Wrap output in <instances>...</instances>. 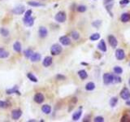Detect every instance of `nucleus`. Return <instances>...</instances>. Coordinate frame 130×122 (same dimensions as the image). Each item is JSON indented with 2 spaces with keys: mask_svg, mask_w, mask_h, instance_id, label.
<instances>
[{
  "mask_svg": "<svg viewBox=\"0 0 130 122\" xmlns=\"http://www.w3.org/2000/svg\"><path fill=\"white\" fill-rule=\"evenodd\" d=\"M78 76H79V77L81 79V80H84V79H86L88 77V73L86 70L81 69V70L78 72Z\"/></svg>",
  "mask_w": 130,
  "mask_h": 122,
  "instance_id": "6ab92c4d",
  "label": "nucleus"
},
{
  "mask_svg": "<svg viewBox=\"0 0 130 122\" xmlns=\"http://www.w3.org/2000/svg\"><path fill=\"white\" fill-rule=\"evenodd\" d=\"M60 42L64 46H69L71 44V39L68 36H62V37H60Z\"/></svg>",
  "mask_w": 130,
  "mask_h": 122,
  "instance_id": "9d476101",
  "label": "nucleus"
},
{
  "mask_svg": "<svg viewBox=\"0 0 130 122\" xmlns=\"http://www.w3.org/2000/svg\"><path fill=\"white\" fill-rule=\"evenodd\" d=\"M117 103H118V98L117 97H112L110 99V105L112 107H114L116 106Z\"/></svg>",
  "mask_w": 130,
  "mask_h": 122,
  "instance_id": "bb28decb",
  "label": "nucleus"
},
{
  "mask_svg": "<svg viewBox=\"0 0 130 122\" xmlns=\"http://www.w3.org/2000/svg\"><path fill=\"white\" fill-rule=\"evenodd\" d=\"M6 94H17L19 95H20V91L18 90V87L16 86H14V87H12V89H8V90H6Z\"/></svg>",
  "mask_w": 130,
  "mask_h": 122,
  "instance_id": "a211bd4d",
  "label": "nucleus"
},
{
  "mask_svg": "<svg viewBox=\"0 0 130 122\" xmlns=\"http://www.w3.org/2000/svg\"><path fill=\"white\" fill-rule=\"evenodd\" d=\"M52 62H53V59H52V57L51 56H46V57H45V59L43 60L42 65H43L44 67L47 68L52 64Z\"/></svg>",
  "mask_w": 130,
  "mask_h": 122,
  "instance_id": "f8f14e48",
  "label": "nucleus"
},
{
  "mask_svg": "<svg viewBox=\"0 0 130 122\" xmlns=\"http://www.w3.org/2000/svg\"><path fill=\"white\" fill-rule=\"evenodd\" d=\"M129 66H130V64H129Z\"/></svg>",
  "mask_w": 130,
  "mask_h": 122,
  "instance_id": "09e8293b",
  "label": "nucleus"
},
{
  "mask_svg": "<svg viewBox=\"0 0 130 122\" xmlns=\"http://www.w3.org/2000/svg\"><path fill=\"white\" fill-rule=\"evenodd\" d=\"M38 34L40 36L41 38H46L48 34V30L46 29V28L43 27V26H42V27L39 28L38 29Z\"/></svg>",
  "mask_w": 130,
  "mask_h": 122,
  "instance_id": "ddd939ff",
  "label": "nucleus"
},
{
  "mask_svg": "<svg viewBox=\"0 0 130 122\" xmlns=\"http://www.w3.org/2000/svg\"><path fill=\"white\" fill-rule=\"evenodd\" d=\"M125 104L127 105V106H130V100H129V99H128V100H126Z\"/></svg>",
  "mask_w": 130,
  "mask_h": 122,
  "instance_id": "37998d69",
  "label": "nucleus"
},
{
  "mask_svg": "<svg viewBox=\"0 0 130 122\" xmlns=\"http://www.w3.org/2000/svg\"><path fill=\"white\" fill-rule=\"evenodd\" d=\"M95 89V84L94 82H88V83L86 85V90L87 91H92Z\"/></svg>",
  "mask_w": 130,
  "mask_h": 122,
  "instance_id": "5701e85b",
  "label": "nucleus"
},
{
  "mask_svg": "<svg viewBox=\"0 0 130 122\" xmlns=\"http://www.w3.org/2000/svg\"><path fill=\"white\" fill-rule=\"evenodd\" d=\"M94 122H103L104 121V118L102 116H96L94 119Z\"/></svg>",
  "mask_w": 130,
  "mask_h": 122,
  "instance_id": "58836bf2",
  "label": "nucleus"
},
{
  "mask_svg": "<svg viewBox=\"0 0 130 122\" xmlns=\"http://www.w3.org/2000/svg\"><path fill=\"white\" fill-rule=\"evenodd\" d=\"M23 22H24V25L28 26V27H31V26L34 25V19L32 17V16H29V17H24L23 19Z\"/></svg>",
  "mask_w": 130,
  "mask_h": 122,
  "instance_id": "1a4fd4ad",
  "label": "nucleus"
},
{
  "mask_svg": "<svg viewBox=\"0 0 130 122\" xmlns=\"http://www.w3.org/2000/svg\"><path fill=\"white\" fill-rule=\"evenodd\" d=\"M35 121H36L35 120H28V122H35Z\"/></svg>",
  "mask_w": 130,
  "mask_h": 122,
  "instance_id": "a18cd8bd",
  "label": "nucleus"
},
{
  "mask_svg": "<svg viewBox=\"0 0 130 122\" xmlns=\"http://www.w3.org/2000/svg\"><path fill=\"white\" fill-rule=\"evenodd\" d=\"M90 118L88 119V116H86V117H84V119L83 120V121H90Z\"/></svg>",
  "mask_w": 130,
  "mask_h": 122,
  "instance_id": "c03bdc74",
  "label": "nucleus"
},
{
  "mask_svg": "<svg viewBox=\"0 0 130 122\" xmlns=\"http://www.w3.org/2000/svg\"><path fill=\"white\" fill-rule=\"evenodd\" d=\"M34 101H35L37 103L41 104V103H42L44 102L45 97H44V95L42 94V93H37V94H36L34 95Z\"/></svg>",
  "mask_w": 130,
  "mask_h": 122,
  "instance_id": "6e6552de",
  "label": "nucleus"
},
{
  "mask_svg": "<svg viewBox=\"0 0 130 122\" xmlns=\"http://www.w3.org/2000/svg\"><path fill=\"white\" fill-rule=\"evenodd\" d=\"M42 112L45 113V114H50L51 112V107L50 105H43V106L42 107Z\"/></svg>",
  "mask_w": 130,
  "mask_h": 122,
  "instance_id": "aec40b11",
  "label": "nucleus"
},
{
  "mask_svg": "<svg viewBox=\"0 0 130 122\" xmlns=\"http://www.w3.org/2000/svg\"><path fill=\"white\" fill-rule=\"evenodd\" d=\"M34 53V52L32 51V49H26V50L24 51V55L26 59H30V57L32 56V55Z\"/></svg>",
  "mask_w": 130,
  "mask_h": 122,
  "instance_id": "b1692460",
  "label": "nucleus"
},
{
  "mask_svg": "<svg viewBox=\"0 0 130 122\" xmlns=\"http://www.w3.org/2000/svg\"><path fill=\"white\" fill-rule=\"evenodd\" d=\"M120 82H122L121 77H120L117 74H116V75L113 74V82L112 83L116 84V83H120Z\"/></svg>",
  "mask_w": 130,
  "mask_h": 122,
  "instance_id": "c756f323",
  "label": "nucleus"
},
{
  "mask_svg": "<svg viewBox=\"0 0 130 122\" xmlns=\"http://www.w3.org/2000/svg\"><path fill=\"white\" fill-rule=\"evenodd\" d=\"M81 64H84V65H87V64H86V63H81Z\"/></svg>",
  "mask_w": 130,
  "mask_h": 122,
  "instance_id": "49530a36",
  "label": "nucleus"
},
{
  "mask_svg": "<svg viewBox=\"0 0 130 122\" xmlns=\"http://www.w3.org/2000/svg\"><path fill=\"white\" fill-rule=\"evenodd\" d=\"M103 82L104 84L108 85L110 84H112L113 82V74H110V73H104L103 74Z\"/></svg>",
  "mask_w": 130,
  "mask_h": 122,
  "instance_id": "7ed1b4c3",
  "label": "nucleus"
},
{
  "mask_svg": "<svg viewBox=\"0 0 130 122\" xmlns=\"http://www.w3.org/2000/svg\"><path fill=\"white\" fill-rule=\"evenodd\" d=\"M120 20L123 23H127L130 21V14L128 12H125V13H123L120 16Z\"/></svg>",
  "mask_w": 130,
  "mask_h": 122,
  "instance_id": "2eb2a0df",
  "label": "nucleus"
},
{
  "mask_svg": "<svg viewBox=\"0 0 130 122\" xmlns=\"http://www.w3.org/2000/svg\"><path fill=\"white\" fill-rule=\"evenodd\" d=\"M107 39H108V42L110 45V47L113 48H116L117 47V45H118V41H117V39L115 36L109 35L108 37H107Z\"/></svg>",
  "mask_w": 130,
  "mask_h": 122,
  "instance_id": "39448f33",
  "label": "nucleus"
},
{
  "mask_svg": "<svg viewBox=\"0 0 130 122\" xmlns=\"http://www.w3.org/2000/svg\"><path fill=\"white\" fill-rule=\"evenodd\" d=\"M114 0H105V4H107V3H112Z\"/></svg>",
  "mask_w": 130,
  "mask_h": 122,
  "instance_id": "79ce46f5",
  "label": "nucleus"
},
{
  "mask_svg": "<svg viewBox=\"0 0 130 122\" xmlns=\"http://www.w3.org/2000/svg\"><path fill=\"white\" fill-rule=\"evenodd\" d=\"M0 34L2 36V37H8L9 36V31L8 29H6V28H1L0 29Z\"/></svg>",
  "mask_w": 130,
  "mask_h": 122,
  "instance_id": "cd10ccee",
  "label": "nucleus"
},
{
  "mask_svg": "<svg viewBox=\"0 0 130 122\" xmlns=\"http://www.w3.org/2000/svg\"><path fill=\"white\" fill-rule=\"evenodd\" d=\"M71 36H72V38L73 40H76V41L80 38V34L77 31H72Z\"/></svg>",
  "mask_w": 130,
  "mask_h": 122,
  "instance_id": "c85d7f7f",
  "label": "nucleus"
},
{
  "mask_svg": "<svg viewBox=\"0 0 130 122\" xmlns=\"http://www.w3.org/2000/svg\"><path fill=\"white\" fill-rule=\"evenodd\" d=\"M90 39L91 41H97L100 39V34L98 33H95V34H93L90 37Z\"/></svg>",
  "mask_w": 130,
  "mask_h": 122,
  "instance_id": "7c9ffc66",
  "label": "nucleus"
},
{
  "mask_svg": "<svg viewBox=\"0 0 130 122\" xmlns=\"http://www.w3.org/2000/svg\"><path fill=\"white\" fill-rule=\"evenodd\" d=\"M129 0H120V5H127L129 3Z\"/></svg>",
  "mask_w": 130,
  "mask_h": 122,
  "instance_id": "ea45409f",
  "label": "nucleus"
},
{
  "mask_svg": "<svg viewBox=\"0 0 130 122\" xmlns=\"http://www.w3.org/2000/svg\"><path fill=\"white\" fill-rule=\"evenodd\" d=\"M66 19H67L66 13H65L64 12H62V11L58 12L54 16V20L58 23H64V22L66 21Z\"/></svg>",
  "mask_w": 130,
  "mask_h": 122,
  "instance_id": "f03ea898",
  "label": "nucleus"
},
{
  "mask_svg": "<svg viewBox=\"0 0 130 122\" xmlns=\"http://www.w3.org/2000/svg\"><path fill=\"white\" fill-rule=\"evenodd\" d=\"M81 115H82V111H81V108L80 110L76 111V112H74L72 115V120L73 121H77L78 120L80 119Z\"/></svg>",
  "mask_w": 130,
  "mask_h": 122,
  "instance_id": "dca6fc26",
  "label": "nucleus"
},
{
  "mask_svg": "<svg viewBox=\"0 0 130 122\" xmlns=\"http://www.w3.org/2000/svg\"><path fill=\"white\" fill-rule=\"evenodd\" d=\"M31 15H32V11L31 10H28V11L25 12L24 17H29V16H31Z\"/></svg>",
  "mask_w": 130,
  "mask_h": 122,
  "instance_id": "a19ab883",
  "label": "nucleus"
},
{
  "mask_svg": "<svg viewBox=\"0 0 130 122\" xmlns=\"http://www.w3.org/2000/svg\"><path fill=\"white\" fill-rule=\"evenodd\" d=\"M28 4L31 7H34V8H38V7H44V4H42L41 3L36 2V1H30L28 2Z\"/></svg>",
  "mask_w": 130,
  "mask_h": 122,
  "instance_id": "393cba45",
  "label": "nucleus"
},
{
  "mask_svg": "<svg viewBox=\"0 0 130 122\" xmlns=\"http://www.w3.org/2000/svg\"><path fill=\"white\" fill-rule=\"evenodd\" d=\"M112 7H113V2L106 4V11L109 12V14H110V16H112V12H110V10L112 9Z\"/></svg>",
  "mask_w": 130,
  "mask_h": 122,
  "instance_id": "473e14b6",
  "label": "nucleus"
},
{
  "mask_svg": "<svg viewBox=\"0 0 130 122\" xmlns=\"http://www.w3.org/2000/svg\"><path fill=\"white\" fill-rule=\"evenodd\" d=\"M56 79L58 81H64L66 79V77L64 75H62V74H57L56 75Z\"/></svg>",
  "mask_w": 130,
  "mask_h": 122,
  "instance_id": "4c0bfd02",
  "label": "nucleus"
},
{
  "mask_svg": "<svg viewBox=\"0 0 130 122\" xmlns=\"http://www.w3.org/2000/svg\"><path fill=\"white\" fill-rule=\"evenodd\" d=\"M63 51V47L60 44H54L50 47V53L52 55H58Z\"/></svg>",
  "mask_w": 130,
  "mask_h": 122,
  "instance_id": "f257e3e1",
  "label": "nucleus"
},
{
  "mask_svg": "<svg viewBox=\"0 0 130 122\" xmlns=\"http://www.w3.org/2000/svg\"><path fill=\"white\" fill-rule=\"evenodd\" d=\"M10 107V103L8 101H0V108H6Z\"/></svg>",
  "mask_w": 130,
  "mask_h": 122,
  "instance_id": "72a5a7b5",
  "label": "nucleus"
},
{
  "mask_svg": "<svg viewBox=\"0 0 130 122\" xmlns=\"http://www.w3.org/2000/svg\"><path fill=\"white\" fill-rule=\"evenodd\" d=\"M27 77L32 82H38V78L36 77L32 73H31V72H28V73L27 74Z\"/></svg>",
  "mask_w": 130,
  "mask_h": 122,
  "instance_id": "2f4dec72",
  "label": "nucleus"
},
{
  "mask_svg": "<svg viewBox=\"0 0 130 122\" xmlns=\"http://www.w3.org/2000/svg\"><path fill=\"white\" fill-rule=\"evenodd\" d=\"M98 49L100 50L102 52H106V50H107L106 45L105 43V42H104V40H102V39L99 42V43L98 44Z\"/></svg>",
  "mask_w": 130,
  "mask_h": 122,
  "instance_id": "4468645a",
  "label": "nucleus"
},
{
  "mask_svg": "<svg viewBox=\"0 0 130 122\" xmlns=\"http://www.w3.org/2000/svg\"><path fill=\"white\" fill-rule=\"evenodd\" d=\"M113 71L117 75H120L123 73V68L121 67H120V66H115L113 68Z\"/></svg>",
  "mask_w": 130,
  "mask_h": 122,
  "instance_id": "a878e982",
  "label": "nucleus"
},
{
  "mask_svg": "<svg viewBox=\"0 0 130 122\" xmlns=\"http://www.w3.org/2000/svg\"><path fill=\"white\" fill-rule=\"evenodd\" d=\"M76 10H77V12H80V13H83V12H84L87 10V8L84 5H80V6H78L77 7V8H76Z\"/></svg>",
  "mask_w": 130,
  "mask_h": 122,
  "instance_id": "f704fd0d",
  "label": "nucleus"
},
{
  "mask_svg": "<svg viewBox=\"0 0 130 122\" xmlns=\"http://www.w3.org/2000/svg\"><path fill=\"white\" fill-rule=\"evenodd\" d=\"M120 97H121L124 100H128L130 98V91L128 88L124 87V89H122V90L120 91Z\"/></svg>",
  "mask_w": 130,
  "mask_h": 122,
  "instance_id": "20e7f679",
  "label": "nucleus"
},
{
  "mask_svg": "<svg viewBox=\"0 0 130 122\" xmlns=\"http://www.w3.org/2000/svg\"><path fill=\"white\" fill-rule=\"evenodd\" d=\"M116 57L118 60H123L125 58V52L123 49H117L116 51Z\"/></svg>",
  "mask_w": 130,
  "mask_h": 122,
  "instance_id": "423d86ee",
  "label": "nucleus"
},
{
  "mask_svg": "<svg viewBox=\"0 0 130 122\" xmlns=\"http://www.w3.org/2000/svg\"><path fill=\"white\" fill-rule=\"evenodd\" d=\"M128 84H129V85H130V78H129V80H128Z\"/></svg>",
  "mask_w": 130,
  "mask_h": 122,
  "instance_id": "de8ad7c7",
  "label": "nucleus"
},
{
  "mask_svg": "<svg viewBox=\"0 0 130 122\" xmlns=\"http://www.w3.org/2000/svg\"><path fill=\"white\" fill-rule=\"evenodd\" d=\"M13 50L17 53H20L21 51V44L20 42H16L14 44H13Z\"/></svg>",
  "mask_w": 130,
  "mask_h": 122,
  "instance_id": "4be33fe9",
  "label": "nucleus"
},
{
  "mask_svg": "<svg viewBox=\"0 0 130 122\" xmlns=\"http://www.w3.org/2000/svg\"><path fill=\"white\" fill-rule=\"evenodd\" d=\"M9 56V52L4 48H0V59H6Z\"/></svg>",
  "mask_w": 130,
  "mask_h": 122,
  "instance_id": "412c9836",
  "label": "nucleus"
},
{
  "mask_svg": "<svg viewBox=\"0 0 130 122\" xmlns=\"http://www.w3.org/2000/svg\"><path fill=\"white\" fill-rule=\"evenodd\" d=\"M24 10L25 8L24 6H17L12 10V13H14L16 15H21L24 12Z\"/></svg>",
  "mask_w": 130,
  "mask_h": 122,
  "instance_id": "9b49d317",
  "label": "nucleus"
},
{
  "mask_svg": "<svg viewBox=\"0 0 130 122\" xmlns=\"http://www.w3.org/2000/svg\"><path fill=\"white\" fill-rule=\"evenodd\" d=\"M22 115V111L20 109H15L12 111V118L14 120H17L20 118Z\"/></svg>",
  "mask_w": 130,
  "mask_h": 122,
  "instance_id": "0eeeda50",
  "label": "nucleus"
},
{
  "mask_svg": "<svg viewBox=\"0 0 130 122\" xmlns=\"http://www.w3.org/2000/svg\"><path fill=\"white\" fill-rule=\"evenodd\" d=\"M120 121L121 122H130V116L128 115H124V116L121 117V119H120Z\"/></svg>",
  "mask_w": 130,
  "mask_h": 122,
  "instance_id": "c9c22d12",
  "label": "nucleus"
},
{
  "mask_svg": "<svg viewBox=\"0 0 130 122\" xmlns=\"http://www.w3.org/2000/svg\"><path fill=\"white\" fill-rule=\"evenodd\" d=\"M101 25H102V21H95L92 23V25L94 26V27H95L96 29H99Z\"/></svg>",
  "mask_w": 130,
  "mask_h": 122,
  "instance_id": "e433bc0d",
  "label": "nucleus"
},
{
  "mask_svg": "<svg viewBox=\"0 0 130 122\" xmlns=\"http://www.w3.org/2000/svg\"><path fill=\"white\" fill-rule=\"evenodd\" d=\"M41 58H42V55L39 54V53H34L32 55V56L30 57V60L31 62H38L41 60Z\"/></svg>",
  "mask_w": 130,
  "mask_h": 122,
  "instance_id": "f3484780",
  "label": "nucleus"
}]
</instances>
